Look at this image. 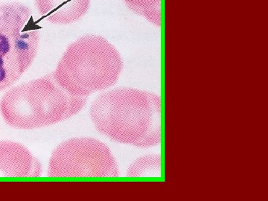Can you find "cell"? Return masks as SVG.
<instances>
[{
	"label": "cell",
	"mask_w": 268,
	"mask_h": 201,
	"mask_svg": "<svg viewBox=\"0 0 268 201\" xmlns=\"http://www.w3.org/2000/svg\"><path fill=\"white\" fill-rule=\"evenodd\" d=\"M90 118L100 133L139 148L161 141V99L152 92L121 87L100 95L90 107Z\"/></svg>",
	"instance_id": "1"
},
{
	"label": "cell",
	"mask_w": 268,
	"mask_h": 201,
	"mask_svg": "<svg viewBox=\"0 0 268 201\" xmlns=\"http://www.w3.org/2000/svg\"><path fill=\"white\" fill-rule=\"evenodd\" d=\"M122 68L120 54L107 39L87 34L67 47L52 73L70 95L87 98L113 86Z\"/></svg>",
	"instance_id": "3"
},
{
	"label": "cell",
	"mask_w": 268,
	"mask_h": 201,
	"mask_svg": "<svg viewBox=\"0 0 268 201\" xmlns=\"http://www.w3.org/2000/svg\"><path fill=\"white\" fill-rule=\"evenodd\" d=\"M41 28L26 4L0 2V91L11 87L31 66Z\"/></svg>",
	"instance_id": "4"
},
{
	"label": "cell",
	"mask_w": 268,
	"mask_h": 201,
	"mask_svg": "<svg viewBox=\"0 0 268 201\" xmlns=\"http://www.w3.org/2000/svg\"><path fill=\"white\" fill-rule=\"evenodd\" d=\"M42 164L20 143L0 141V177H38Z\"/></svg>",
	"instance_id": "6"
},
{
	"label": "cell",
	"mask_w": 268,
	"mask_h": 201,
	"mask_svg": "<svg viewBox=\"0 0 268 201\" xmlns=\"http://www.w3.org/2000/svg\"><path fill=\"white\" fill-rule=\"evenodd\" d=\"M134 13L145 17L154 26H161V0H124Z\"/></svg>",
	"instance_id": "9"
},
{
	"label": "cell",
	"mask_w": 268,
	"mask_h": 201,
	"mask_svg": "<svg viewBox=\"0 0 268 201\" xmlns=\"http://www.w3.org/2000/svg\"><path fill=\"white\" fill-rule=\"evenodd\" d=\"M87 98L70 95L53 73L9 89L0 101V111L11 127L32 130L50 126L78 113Z\"/></svg>",
	"instance_id": "2"
},
{
	"label": "cell",
	"mask_w": 268,
	"mask_h": 201,
	"mask_svg": "<svg viewBox=\"0 0 268 201\" xmlns=\"http://www.w3.org/2000/svg\"><path fill=\"white\" fill-rule=\"evenodd\" d=\"M129 177H160L161 157L150 154L138 158L128 170Z\"/></svg>",
	"instance_id": "8"
},
{
	"label": "cell",
	"mask_w": 268,
	"mask_h": 201,
	"mask_svg": "<svg viewBox=\"0 0 268 201\" xmlns=\"http://www.w3.org/2000/svg\"><path fill=\"white\" fill-rule=\"evenodd\" d=\"M49 177H118V164L110 148L101 141L81 137L66 140L53 151Z\"/></svg>",
	"instance_id": "5"
},
{
	"label": "cell",
	"mask_w": 268,
	"mask_h": 201,
	"mask_svg": "<svg viewBox=\"0 0 268 201\" xmlns=\"http://www.w3.org/2000/svg\"><path fill=\"white\" fill-rule=\"evenodd\" d=\"M34 4L48 22L68 25L78 21L87 13L90 0H34Z\"/></svg>",
	"instance_id": "7"
}]
</instances>
